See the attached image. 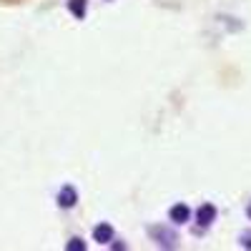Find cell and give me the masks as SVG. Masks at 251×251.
<instances>
[{"mask_svg":"<svg viewBox=\"0 0 251 251\" xmlns=\"http://www.w3.org/2000/svg\"><path fill=\"white\" fill-rule=\"evenodd\" d=\"M149 234H151V239H153L158 246H169V249H174L176 241H178L176 231H171V228H166V226H151V228H149Z\"/></svg>","mask_w":251,"mask_h":251,"instance_id":"obj_1","label":"cell"},{"mask_svg":"<svg viewBox=\"0 0 251 251\" xmlns=\"http://www.w3.org/2000/svg\"><path fill=\"white\" fill-rule=\"evenodd\" d=\"M216 206L214 203H201L199 206V211H196V221H199V226H211L214 221H216Z\"/></svg>","mask_w":251,"mask_h":251,"instance_id":"obj_2","label":"cell"},{"mask_svg":"<svg viewBox=\"0 0 251 251\" xmlns=\"http://www.w3.org/2000/svg\"><path fill=\"white\" fill-rule=\"evenodd\" d=\"M75 201H78V194H75L73 186H63L60 191H58V206L60 208H73Z\"/></svg>","mask_w":251,"mask_h":251,"instance_id":"obj_3","label":"cell"},{"mask_svg":"<svg viewBox=\"0 0 251 251\" xmlns=\"http://www.w3.org/2000/svg\"><path fill=\"white\" fill-rule=\"evenodd\" d=\"M169 216H171L174 224H186L188 219H191V208H188L186 203H176V206H171Z\"/></svg>","mask_w":251,"mask_h":251,"instance_id":"obj_4","label":"cell"},{"mask_svg":"<svg viewBox=\"0 0 251 251\" xmlns=\"http://www.w3.org/2000/svg\"><path fill=\"white\" fill-rule=\"evenodd\" d=\"M93 239H96L98 244L113 241V228H111V224H98V226L93 228Z\"/></svg>","mask_w":251,"mask_h":251,"instance_id":"obj_5","label":"cell"},{"mask_svg":"<svg viewBox=\"0 0 251 251\" xmlns=\"http://www.w3.org/2000/svg\"><path fill=\"white\" fill-rule=\"evenodd\" d=\"M86 8H88V0H68V10H71L75 18L86 15Z\"/></svg>","mask_w":251,"mask_h":251,"instance_id":"obj_6","label":"cell"},{"mask_svg":"<svg viewBox=\"0 0 251 251\" xmlns=\"http://www.w3.org/2000/svg\"><path fill=\"white\" fill-rule=\"evenodd\" d=\"M66 249H68V251H78V249L83 251V249H86V244H83V239H71V241L66 244Z\"/></svg>","mask_w":251,"mask_h":251,"instance_id":"obj_7","label":"cell"},{"mask_svg":"<svg viewBox=\"0 0 251 251\" xmlns=\"http://www.w3.org/2000/svg\"><path fill=\"white\" fill-rule=\"evenodd\" d=\"M241 246L251 249V231H244V234H241Z\"/></svg>","mask_w":251,"mask_h":251,"instance_id":"obj_8","label":"cell"},{"mask_svg":"<svg viewBox=\"0 0 251 251\" xmlns=\"http://www.w3.org/2000/svg\"><path fill=\"white\" fill-rule=\"evenodd\" d=\"M246 216L251 219V201H249V206H246Z\"/></svg>","mask_w":251,"mask_h":251,"instance_id":"obj_9","label":"cell"}]
</instances>
